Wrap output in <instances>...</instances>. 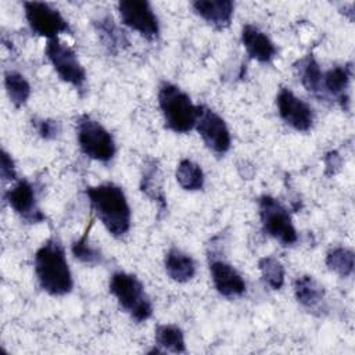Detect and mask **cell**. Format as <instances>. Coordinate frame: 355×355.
Wrapping results in <instances>:
<instances>
[{"label": "cell", "instance_id": "6da1fadb", "mask_svg": "<svg viewBox=\"0 0 355 355\" xmlns=\"http://www.w3.org/2000/svg\"><path fill=\"white\" fill-rule=\"evenodd\" d=\"M90 207L107 232L114 237L125 236L130 229L132 212L123 190L112 183L86 187Z\"/></svg>", "mask_w": 355, "mask_h": 355}, {"label": "cell", "instance_id": "7a4b0ae2", "mask_svg": "<svg viewBox=\"0 0 355 355\" xmlns=\"http://www.w3.org/2000/svg\"><path fill=\"white\" fill-rule=\"evenodd\" d=\"M35 272L40 287L50 295H65L73 287L64 248L57 239H49L37 248L35 254Z\"/></svg>", "mask_w": 355, "mask_h": 355}, {"label": "cell", "instance_id": "3957f363", "mask_svg": "<svg viewBox=\"0 0 355 355\" xmlns=\"http://www.w3.org/2000/svg\"><path fill=\"white\" fill-rule=\"evenodd\" d=\"M158 105L168 129L187 133L196 126L198 105L176 85L164 82L158 90Z\"/></svg>", "mask_w": 355, "mask_h": 355}, {"label": "cell", "instance_id": "277c9868", "mask_svg": "<svg viewBox=\"0 0 355 355\" xmlns=\"http://www.w3.org/2000/svg\"><path fill=\"white\" fill-rule=\"evenodd\" d=\"M110 293L116 298L118 304L137 323L150 319L153 305L144 291L143 283L130 273L115 272L110 279Z\"/></svg>", "mask_w": 355, "mask_h": 355}, {"label": "cell", "instance_id": "5b68a950", "mask_svg": "<svg viewBox=\"0 0 355 355\" xmlns=\"http://www.w3.org/2000/svg\"><path fill=\"white\" fill-rule=\"evenodd\" d=\"M76 137L82 153L98 162L114 158L116 147L112 135L96 119L83 114L76 119Z\"/></svg>", "mask_w": 355, "mask_h": 355}, {"label": "cell", "instance_id": "8992f818", "mask_svg": "<svg viewBox=\"0 0 355 355\" xmlns=\"http://www.w3.org/2000/svg\"><path fill=\"white\" fill-rule=\"evenodd\" d=\"M259 219L263 230L280 241L283 245H291L297 241V230L293 225L288 211L272 196H262L258 200Z\"/></svg>", "mask_w": 355, "mask_h": 355}, {"label": "cell", "instance_id": "52a82bcc", "mask_svg": "<svg viewBox=\"0 0 355 355\" xmlns=\"http://www.w3.org/2000/svg\"><path fill=\"white\" fill-rule=\"evenodd\" d=\"M46 57L53 65L57 75L76 89H82L86 82V71L79 62L72 47L61 42L58 37L47 40Z\"/></svg>", "mask_w": 355, "mask_h": 355}, {"label": "cell", "instance_id": "ba28073f", "mask_svg": "<svg viewBox=\"0 0 355 355\" xmlns=\"http://www.w3.org/2000/svg\"><path fill=\"white\" fill-rule=\"evenodd\" d=\"M25 18L31 29L46 37L47 40L55 39L60 33H69L71 28L68 21L61 12L47 3L42 1H25L24 3Z\"/></svg>", "mask_w": 355, "mask_h": 355}, {"label": "cell", "instance_id": "9c48e42d", "mask_svg": "<svg viewBox=\"0 0 355 355\" xmlns=\"http://www.w3.org/2000/svg\"><path fill=\"white\" fill-rule=\"evenodd\" d=\"M205 146L215 154L223 155L230 150L232 139L226 122L215 111L200 105L194 126Z\"/></svg>", "mask_w": 355, "mask_h": 355}, {"label": "cell", "instance_id": "30bf717a", "mask_svg": "<svg viewBox=\"0 0 355 355\" xmlns=\"http://www.w3.org/2000/svg\"><path fill=\"white\" fill-rule=\"evenodd\" d=\"M118 11L121 21L143 37L154 40L159 36L158 18L148 1L122 0L118 3Z\"/></svg>", "mask_w": 355, "mask_h": 355}, {"label": "cell", "instance_id": "8fae6325", "mask_svg": "<svg viewBox=\"0 0 355 355\" xmlns=\"http://www.w3.org/2000/svg\"><path fill=\"white\" fill-rule=\"evenodd\" d=\"M280 118L298 132H308L313 125V111L290 89L282 87L276 97Z\"/></svg>", "mask_w": 355, "mask_h": 355}, {"label": "cell", "instance_id": "7c38bea8", "mask_svg": "<svg viewBox=\"0 0 355 355\" xmlns=\"http://www.w3.org/2000/svg\"><path fill=\"white\" fill-rule=\"evenodd\" d=\"M6 198L12 211L28 223H39L46 219L44 214L37 207L35 189L28 180H18L7 191Z\"/></svg>", "mask_w": 355, "mask_h": 355}, {"label": "cell", "instance_id": "4fadbf2b", "mask_svg": "<svg viewBox=\"0 0 355 355\" xmlns=\"http://www.w3.org/2000/svg\"><path fill=\"white\" fill-rule=\"evenodd\" d=\"M209 272L216 291L227 298L240 297L245 293V282L243 276L226 261L212 259L209 262Z\"/></svg>", "mask_w": 355, "mask_h": 355}, {"label": "cell", "instance_id": "5bb4252c", "mask_svg": "<svg viewBox=\"0 0 355 355\" xmlns=\"http://www.w3.org/2000/svg\"><path fill=\"white\" fill-rule=\"evenodd\" d=\"M241 43L248 55L259 62H269L276 55L273 42L255 25L247 24L243 26Z\"/></svg>", "mask_w": 355, "mask_h": 355}, {"label": "cell", "instance_id": "9a60e30c", "mask_svg": "<svg viewBox=\"0 0 355 355\" xmlns=\"http://www.w3.org/2000/svg\"><path fill=\"white\" fill-rule=\"evenodd\" d=\"M352 76L351 64L337 65L323 72V92L333 96L344 110H349L348 87Z\"/></svg>", "mask_w": 355, "mask_h": 355}, {"label": "cell", "instance_id": "2e32d148", "mask_svg": "<svg viewBox=\"0 0 355 355\" xmlns=\"http://www.w3.org/2000/svg\"><path fill=\"white\" fill-rule=\"evenodd\" d=\"M194 11L216 29H225L230 25L234 3L230 0H197L193 1Z\"/></svg>", "mask_w": 355, "mask_h": 355}, {"label": "cell", "instance_id": "e0dca14e", "mask_svg": "<svg viewBox=\"0 0 355 355\" xmlns=\"http://www.w3.org/2000/svg\"><path fill=\"white\" fill-rule=\"evenodd\" d=\"M93 25L100 40L110 53L116 54L118 51L129 47V39L126 33L115 24L114 18L110 14L100 15L97 19L93 21Z\"/></svg>", "mask_w": 355, "mask_h": 355}, {"label": "cell", "instance_id": "ac0fdd59", "mask_svg": "<svg viewBox=\"0 0 355 355\" xmlns=\"http://www.w3.org/2000/svg\"><path fill=\"white\" fill-rule=\"evenodd\" d=\"M164 266L166 275L178 283H186L196 275V262L184 251L172 247L165 254Z\"/></svg>", "mask_w": 355, "mask_h": 355}, {"label": "cell", "instance_id": "d6986e66", "mask_svg": "<svg viewBox=\"0 0 355 355\" xmlns=\"http://www.w3.org/2000/svg\"><path fill=\"white\" fill-rule=\"evenodd\" d=\"M141 191L150 197L161 211L166 209V198L162 189V179L159 173V168L154 158H148L143 165V173L140 180Z\"/></svg>", "mask_w": 355, "mask_h": 355}, {"label": "cell", "instance_id": "ffe728a7", "mask_svg": "<svg viewBox=\"0 0 355 355\" xmlns=\"http://www.w3.org/2000/svg\"><path fill=\"white\" fill-rule=\"evenodd\" d=\"M297 301L305 308H316L324 298L323 286L311 275H302L294 282Z\"/></svg>", "mask_w": 355, "mask_h": 355}, {"label": "cell", "instance_id": "44dd1931", "mask_svg": "<svg viewBox=\"0 0 355 355\" xmlns=\"http://www.w3.org/2000/svg\"><path fill=\"white\" fill-rule=\"evenodd\" d=\"M302 86L316 96H323V72L312 54L301 58L297 64Z\"/></svg>", "mask_w": 355, "mask_h": 355}, {"label": "cell", "instance_id": "7402d4cb", "mask_svg": "<svg viewBox=\"0 0 355 355\" xmlns=\"http://www.w3.org/2000/svg\"><path fill=\"white\" fill-rule=\"evenodd\" d=\"M176 180L187 191H197L204 187V172L201 166L191 159H182L176 168Z\"/></svg>", "mask_w": 355, "mask_h": 355}, {"label": "cell", "instance_id": "603a6c76", "mask_svg": "<svg viewBox=\"0 0 355 355\" xmlns=\"http://www.w3.org/2000/svg\"><path fill=\"white\" fill-rule=\"evenodd\" d=\"M155 343L164 351L180 354L186 351L184 334L180 327L175 324H159L155 329Z\"/></svg>", "mask_w": 355, "mask_h": 355}, {"label": "cell", "instance_id": "cb8c5ba5", "mask_svg": "<svg viewBox=\"0 0 355 355\" xmlns=\"http://www.w3.org/2000/svg\"><path fill=\"white\" fill-rule=\"evenodd\" d=\"M4 87L14 107H22L31 96V85L24 75L15 71H8L4 75Z\"/></svg>", "mask_w": 355, "mask_h": 355}, {"label": "cell", "instance_id": "d4e9b609", "mask_svg": "<svg viewBox=\"0 0 355 355\" xmlns=\"http://www.w3.org/2000/svg\"><path fill=\"white\" fill-rule=\"evenodd\" d=\"M326 266L340 277L354 273V251L347 247H336L326 255Z\"/></svg>", "mask_w": 355, "mask_h": 355}, {"label": "cell", "instance_id": "484cf974", "mask_svg": "<svg viewBox=\"0 0 355 355\" xmlns=\"http://www.w3.org/2000/svg\"><path fill=\"white\" fill-rule=\"evenodd\" d=\"M258 269L261 272L262 280L272 288L279 290L284 284V268L279 259L275 257H262L258 261Z\"/></svg>", "mask_w": 355, "mask_h": 355}, {"label": "cell", "instance_id": "4316f807", "mask_svg": "<svg viewBox=\"0 0 355 355\" xmlns=\"http://www.w3.org/2000/svg\"><path fill=\"white\" fill-rule=\"evenodd\" d=\"M92 225L93 223L90 222V225L87 226L83 236L72 243L71 250H72L73 257L76 259H79L80 262L87 263V265H97L103 261V254L97 247H94L89 243V230H90Z\"/></svg>", "mask_w": 355, "mask_h": 355}, {"label": "cell", "instance_id": "83f0119b", "mask_svg": "<svg viewBox=\"0 0 355 355\" xmlns=\"http://www.w3.org/2000/svg\"><path fill=\"white\" fill-rule=\"evenodd\" d=\"M35 128L39 136L44 140L55 139L61 132V125L55 119H37L35 121Z\"/></svg>", "mask_w": 355, "mask_h": 355}, {"label": "cell", "instance_id": "f1b7e54d", "mask_svg": "<svg viewBox=\"0 0 355 355\" xmlns=\"http://www.w3.org/2000/svg\"><path fill=\"white\" fill-rule=\"evenodd\" d=\"M0 175L3 180H15L17 179V169L11 155L3 150L0 158Z\"/></svg>", "mask_w": 355, "mask_h": 355}, {"label": "cell", "instance_id": "f546056e", "mask_svg": "<svg viewBox=\"0 0 355 355\" xmlns=\"http://www.w3.org/2000/svg\"><path fill=\"white\" fill-rule=\"evenodd\" d=\"M324 164H326V172L329 171V169H331L333 168V175L336 173V171L340 168V165H341V158H340V155L336 153V151H330L329 154H326V157H324Z\"/></svg>", "mask_w": 355, "mask_h": 355}]
</instances>
